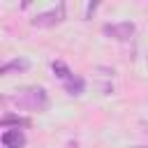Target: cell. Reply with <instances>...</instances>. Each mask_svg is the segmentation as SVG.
I'll use <instances>...</instances> for the list:
<instances>
[{
  "label": "cell",
  "mask_w": 148,
  "mask_h": 148,
  "mask_svg": "<svg viewBox=\"0 0 148 148\" xmlns=\"http://www.w3.org/2000/svg\"><path fill=\"white\" fill-rule=\"evenodd\" d=\"M51 69H53V74H56V76H58L62 83H67V81L74 76V72H72V69H69V67H67L62 60H53V62H51Z\"/></svg>",
  "instance_id": "8992f818"
},
{
  "label": "cell",
  "mask_w": 148,
  "mask_h": 148,
  "mask_svg": "<svg viewBox=\"0 0 148 148\" xmlns=\"http://www.w3.org/2000/svg\"><path fill=\"white\" fill-rule=\"evenodd\" d=\"M0 123H2V127L14 125L16 130H18V127H28V125H30V120H28V118H21V116H14V113H7V116H5Z\"/></svg>",
  "instance_id": "ba28073f"
},
{
  "label": "cell",
  "mask_w": 148,
  "mask_h": 148,
  "mask_svg": "<svg viewBox=\"0 0 148 148\" xmlns=\"http://www.w3.org/2000/svg\"><path fill=\"white\" fill-rule=\"evenodd\" d=\"M134 30H136V25L132 21H120V23H106V25H102V32L106 37L116 39V42H130L132 35H134Z\"/></svg>",
  "instance_id": "7a4b0ae2"
},
{
  "label": "cell",
  "mask_w": 148,
  "mask_h": 148,
  "mask_svg": "<svg viewBox=\"0 0 148 148\" xmlns=\"http://www.w3.org/2000/svg\"><path fill=\"white\" fill-rule=\"evenodd\" d=\"M0 141H2L5 148H23L25 146V134L21 130H7V132H2Z\"/></svg>",
  "instance_id": "277c9868"
},
{
  "label": "cell",
  "mask_w": 148,
  "mask_h": 148,
  "mask_svg": "<svg viewBox=\"0 0 148 148\" xmlns=\"http://www.w3.org/2000/svg\"><path fill=\"white\" fill-rule=\"evenodd\" d=\"M62 18H65V5L60 2L58 7H53V9H49V12L37 14V16L30 21V25H32V28H51V25L60 23Z\"/></svg>",
  "instance_id": "3957f363"
},
{
  "label": "cell",
  "mask_w": 148,
  "mask_h": 148,
  "mask_svg": "<svg viewBox=\"0 0 148 148\" xmlns=\"http://www.w3.org/2000/svg\"><path fill=\"white\" fill-rule=\"evenodd\" d=\"M136 148H141V146H136Z\"/></svg>",
  "instance_id": "9c48e42d"
},
{
  "label": "cell",
  "mask_w": 148,
  "mask_h": 148,
  "mask_svg": "<svg viewBox=\"0 0 148 148\" xmlns=\"http://www.w3.org/2000/svg\"><path fill=\"white\" fill-rule=\"evenodd\" d=\"M25 69H30V60H25V58H14V60H7V62L0 67V74L7 76V74H12V72H25Z\"/></svg>",
  "instance_id": "5b68a950"
},
{
  "label": "cell",
  "mask_w": 148,
  "mask_h": 148,
  "mask_svg": "<svg viewBox=\"0 0 148 148\" xmlns=\"http://www.w3.org/2000/svg\"><path fill=\"white\" fill-rule=\"evenodd\" d=\"M5 102L14 104L18 109H28V111H44L49 106V95L39 86H28V88L16 90L12 97H5Z\"/></svg>",
  "instance_id": "6da1fadb"
},
{
  "label": "cell",
  "mask_w": 148,
  "mask_h": 148,
  "mask_svg": "<svg viewBox=\"0 0 148 148\" xmlns=\"http://www.w3.org/2000/svg\"><path fill=\"white\" fill-rule=\"evenodd\" d=\"M62 88H65L69 95H81V92H83V88H86V81H83L81 76H76V74H74L67 83H62Z\"/></svg>",
  "instance_id": "52a82bcc"
}]
</instances>
